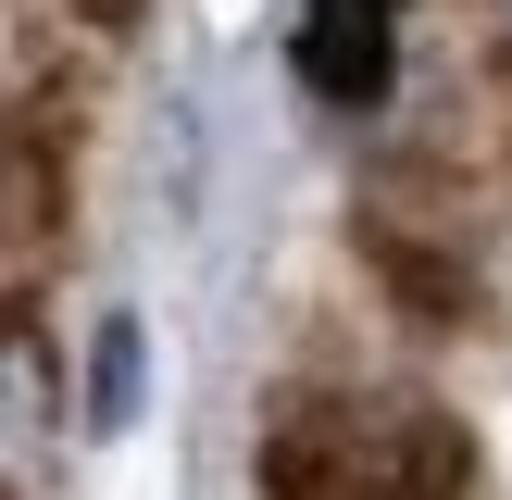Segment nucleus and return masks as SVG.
I'll use <instances>...</instances> for the list:
<instances>
[{"label": "nucleus", "instance_id": "f257e3e1", "mask_svg": "<svg viewBox=\"0 0 512 500\" xmlns=\"http://www.w3.org/2000/svg\"><path fill=\"white\" fill-rule=\"evenodd\" d=\"M263 500H475V438L425 388L325 375L263 413Z\"/></svg>", "mask_w": 512, "mask_h": 500}, {"label": "nucleus", "instance_id": "f03ea898", "mask_svg": "<svg viewBox=\"0 0 512 500\" xmlns=\"http://www.w3.org/2000/svg\"><path fill=\"white\" fill-rule=\"evenodd\" d=\"M400 13L413 0H300V25H288L300 88L338 100V113H375L388 100V63H400Z\"/></svg>", "mask_w": 512, "mask_h": 500}, {"label": "nucleus", "instance_id": "7ed1b4c3", "mask_svg": "<svg viewBox=\"0 0 512 500\" xmlns=\"http://www.w3.org/2000/svg\"><path fill=\"white\" fill-rule=\"evenodd\" d=\"M50 450H63V363H50V325L13 300V338H0V475H13V500L50 488Z\"/></svg>", "mask_w": 512, "mask_h": 500}, {"label": "nucleus", "instance_id": "20e7f679", "mask_svg": "<svg viewBox=\"0 0 512 500\" xmlns=\"http://www.w3.org/2000/svg\"><path fill=\"white\" fill-rule=\"evenodd\" d=\"M38 238H50V138H13V288L38 275Z\"/></svg>", "mask_w": 512, "mask_h": 500}, {"label": "nucleus", "instance_id": "39448f33", "mask_svg": "<svg viewBox=\"0 0 512 500\" xmlns=\"http://www.w3.org/2000/svg\"><path fill=\"white\" fill-rule=\"evenodd\" d=\"M138 413V325H100V388H88V425H125Z\"/></svg>", "mask_w": 512, "mask_h": 500}, {"label": "nucleus", "instance_id": "423d86ee", "mask_svg": "<svg viewBox=\"0 0 512 500\" xmlns=\"http://www.w3.org/2000/svg\"><path fill=\"white\" fill-rule=\"evenodd\" d=\"M488 25H500V38H512V0H488Z\"/></svg>", "mask_w": 512, "mask_h": 500}, {"label": "nucleus", "instance_id": "0eeeda50", "mask_svg": "<svg viewBox=\"0 0 512 500\" xmlns=\"http://www.w3.org/2000/svg\"><path fill=\"white\" fill-rule=\"evenodd\" d=\"M88 13H138V0H88Z\"/></svg>", "mask_w": 512, "mask_h": 500}]
</instances>
